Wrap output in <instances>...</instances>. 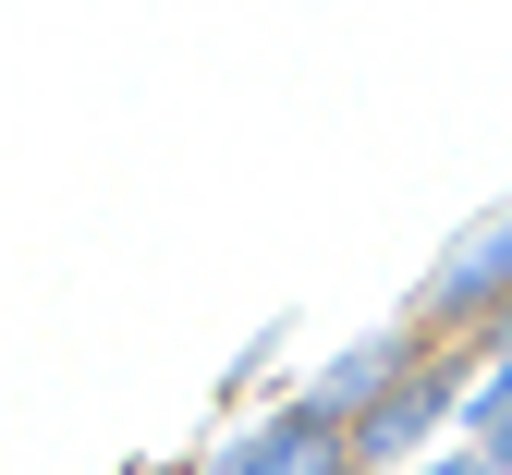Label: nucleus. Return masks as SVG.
<instances>
[{
  "label": "nucleus",
  "mask_w": 512,
  "mask_h": 475,
  "mask_svg": "<svg viewBox=\"0 0 512 475\" xmlns=\"http://www.w3.org/2000/svg\"><path fill=\"white\" fill-rule=\"evenodd\" d=\"M439 305H452V317H500V305H512V220L452 268V281H439Z\"/></svg>",
  "instance_id": "obj_2"
},
{
  "label": "nucleus",
  "mask_w": 512,
  "mask_h": 475,
  "mask_svg": "<svg viewBox=\"0 0 512 475\" xmlns=\"http://www.w3.org/2000/svg\"><path fill=\"white\" fill-rule=\"evenodd\" d=\"M427 415H439V378H391V390L366 402V427H354V451H403V439H415Z\"/></svg>",
  "instance_id": "obj_3"
},
{
  "label": "nucleus",
  "mask_w": 512,
  "mask_h": 475,
  "mask_svg": "<svg viewBox=\"0 0 512 475\" xmlns=\"http://www.w3.org/2000/svg\"><path fill=\"white\" fill-rule=\"evenodd\" d=\"M427 475H488V463H476V451H464V463H427Z\"/></svg>",
  "instance_id": "obj_5"
},
{
  "label": "nucleus",
  "mask_w": 512,
  "mask_h": 475,
  "mask_svg": "<svg viewBox=\"0 0 512 475\" xmlns=\"http://www.w3.org/2000/svg\"><path fill=\"white\" fill-rule=\"evenodd\" d=\"M464 427H476V463H488V475H512V366L464 402Z\"/></svg>",
  "instance_id": "obj_4"
},
{
  "label": "nucleus",
  "mask_w": 512,
  "mask_h": 475,
  "mask_svg": "<svg viewBox=\"0 0 512 475\" xmlns=\"http://www.w3.org/2000/svg\"><path fill=\"white\" fill-rule=\"evenodd\" d=\"M330 463H354V439H342L330 402H305V415H281L256 451H232V475H330Z\"/></svg>",
  "instance_id": "obj_1"
},
{
  "label": "nucleus",
  "mask_w": 512,
  "mask_h": 475,
  "mask_svg": "<svg viewBox=\"0 0 512 475\" xmlns=\"http://www.w3.org/2000/svg\"><path fill=\"white\" fill-rule=\"evenodd\" d=\"M500 342H512V305H500Z\"/></svg>",
  "instance_id": "obj_6"
},
{
  "label": "nucleus",
  "mask_w": 512,
  "mask_h": 475,
  "mask_svg": "<svg viewBox=\"0 0 512 475\" xmlns=\"http://www.w3.org/2000/svg\"><path fill=\"white\" fill-rule=\"evenodd\" d=\"M330 475H354V463H330Z\"/></svg>",
  "instance_id": "obj_7"
}]
</instances>
